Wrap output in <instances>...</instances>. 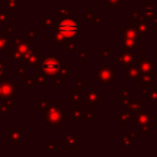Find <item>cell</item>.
Masks as SVG:
<instances>
[{
    "label": "cell",
    "instance_id": "obj_1",
    "mask_svg": "<svg viewBox=\"0 0 157 157\" xmlns=\"http://www.w3.org/2000/svg\"><path fill=\"white\" fill-rule=\"evenodd\" d=\"M57 29L60 35L66 37V38L74 37L78 31V24H76L75 22L71 21V19H65V21L60 22Z\"/></svg>",
    "mask_w": 157,
    "mask_h": 157
},
{
    "label": "cell",
    "instance_id": "obj_2",
    "mask_svg": "<svg viewBox=\"0 0 157 157\" xmlns=\"http://www.w3.org/2000/svg\"><path fill=\"white\" fill-rule=\"evenodd\" d=\"M42 67H43V70H44L46 73L53 74L59 70L60 64L58 62V60L55 59V58H48L45 62H43Z\"/></svg>",
    "mask_w": 157,
    "mask_h": 157
},
{
    "label": "cell",
    "instance_id": "obj_3",
    "mask_svg": "<svg viewBox=\"0 0 157 157\" xmlns=\"http://www.w3.org/2000/svg\"><path fill=\"white\" fill-rule=\"evenodd\" d=\"M1 71H2V68H1V65H0V74H1Z\"/></svg>",
    "mask_w": 157,
    "mask_h": 157
}]
</instances>
